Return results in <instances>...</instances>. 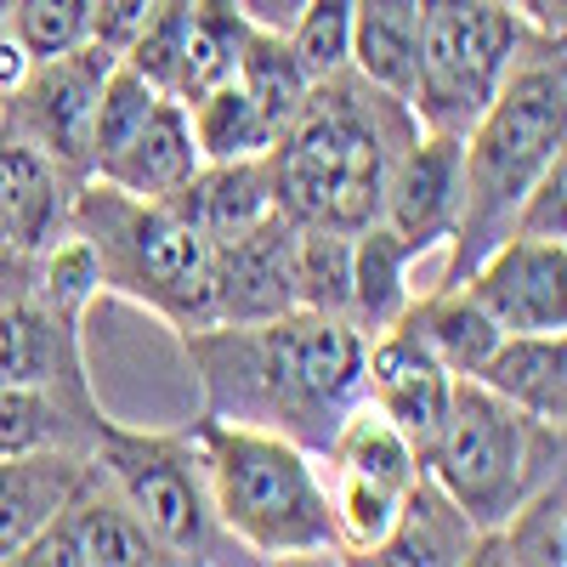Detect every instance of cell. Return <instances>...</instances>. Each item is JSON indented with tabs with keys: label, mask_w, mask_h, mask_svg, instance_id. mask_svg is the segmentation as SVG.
Masks as SVG:
<instances>
[{
	"label": "cell",
	"mask_w": 567,
	"mask_h": 567,
	"mask_svg": "<svg viewBox=\"0 0 567 567\" xmlns=\"http://www.w3.org/2000/svg\"><path fill=\"white\" fill-rule=\"evenodd\" d=\"M363 341L369 336L341 312L290 307L278 318L187 329V358L205 414L323 454L341 414L363 398Z\"/></svg>",
	"instance_id": "1"
},
{
	"label": "cell",
	"mask_w": 567,
	"mask_h": 567,
	"mask_svg": "<svg viewBox=\"0 0 567 567\" xmlns=\"http://www.w3.org/2000/svg\"><path fill=\"white\" fill-rule=\"evenodd\" d=\"M414 131H420L414 109L392 91L369 85L363 74L347 69V74L312 80L301 114L267 148L278 216L341 227V233L381 221L386 165Z\"/></svg>",
	"instance_id": "2"
},
{
	"label": "cell",
	"mask_w": 567,
	"mask_h": 567,
	"mask_svg": "<svg viewBox=\"0 0 567 567\" xmlns=\"http://www.w3.org/2000/svg\"><path fill=\"white\" fill-rule=\"evenodd\" d=\"M561 125H567L561 52L550 34H539L511 63L488 109L460 136L465 159H460V216L449 233V284L465 278L471 261L511 233L523 194L539 182L545 165L561 159Z\"/></svg>",
	"instance_id": "3"
},
{
	"label": "cell",
	"mask_w": 567,
	"mask_h": 567,
	"mask_svg": "<svg viewBox=\"0 0 567 567\" xmlns=\"http://www.w3.org/2000/svg\"><path fill=\"white\" fill-rule=\"evenodd\" d=\"M205 471V494L227 539L250 550L256 561H307L341 556L336 516H329L323 460L261 425H233L199 414L187 432Z\"/></svg>",
	"instance_id": "4"
},
{
	"label": "cell",
	"mask_w": 567,
	"mask_h": 567,
	"mask_svg": "<svg viewBox=\"0 0 567 567\" xmlns=\"http://www.w3.org/2000/svg\"><path fill=\"white\" fill-rule=\"evenodd\" d=\"M69 227L85 233L97 250L103 290L148 307L171 329H199L216 318L210 278H216V245L165 199H136L91 176L69 199Z\"/></svg>",
	"instance_id": "5"
},
{
	"label": "cell",
	"mask_w": 567,
	"mask_h": 567,
	"mask_svg": "<svg viewBox=\"0 0 567 567\" xmlns=\"http://www.w3.org/2000/svg\"><path fill=\"white\" fill-rule=\"evenodd\" d=\"M550 460H561V425L528 420L483 381L454 374L449 414L437 425L432 449L420 454V471L460 505V516L483 539L539 483H550V477H539V465H550Z\"/></svg>",
	"instance_id": "6"
},
{
	"label": "cell",
	"mask_w": 567,
	"mask_h": 567,
	"mask_svg": "<svg viewBox=\"0 0 567 567\" xmlns=\"http://www.w3.org/2000/svg\"><path fill=\"white\" fill-rule=\"evenodd\" d=\"M91 465L136 516V528L159 545L165 561H227V550H239L216 523L199 454L187 437L125 432V425L97 420L91 425Z\"/></svg>",
	"instance_id": "7"
},
{
	"label": "cell",
	"mask_w": 567,
	"mask_h": 567,
	"mask_svg": "<svg viewBox=\"0 0 567 567\" xmlns=\"http://www.w3.org/2000/svg\"><path fill=\"white\" fill-rule=\"evenodd\" d=\"M539 40L528 18L505 0H420V45H414V91L409 109L432 131H471L511 74V63Z\"/></svg>",
	"instance_id": "8"
},
{
	"label": "cell",
	"mask_w": 567,
	"mask_h": 567,
	"mask_svg": "<svg viewBox=\"0 0 567 567\" xmlns=\"http://www.w3.org/2000/svg\"><path fill=\"white\" fill-rule=\"evenodd\" d=\"M114 63H120V52L103 40H85L74 52L29 63V74L7 91L12 97L7 131L34 142L58 171L85 176L91 171V120H97V97H103V80Z\"/></svg>",
	"instance_id": "9"
},
{
	"label": "cell",
	"mask_w": 567,
	"mask_h": 567,
	"mask_svg": "<svg viewBox=\"0 0 567 567\" xmlns=\"http://www.w3.org/2000/svg\"><path fill=\"white\" fill-rule=\"evenodd\" d=\"M454 284H465L483 301V312L505 336H561L567 329V250H561V239L505 233Z\"/></svg>",
	"instance_id": "10"
},
{
	"label": "cell",
	"mask_w": 567,
	"mask_h": 567,
	"mask_svg": "<svg viewBox=\"0 0 567 567\" xmlns=\"http://www.w3.org/2000/svg\"><path fill=\"white\" fill-rule=\"evenodd\" d=\"M460 159H465L460 131H432V125H420L392 154L381 187V221L403 233L414 250L449 245L460 216Z\"/></svg>",
	"instance_id": "11"
},
{
	"label": "cell",
	"mask_w": 567,
	"mask_h": 567,
	"mask_svg": "<svg viewBox=\"0 0 567 567\" xmlns=\"http://www.w3.org/2000/svg\"><path fill=\"white\" fill-rule=\"evenodd\" d=\"M18 561L23 567H136V561H165V556L136 528V516L114 499V488L97 477V465H91L85 483L23 545Z\"/></svg>",
	"instance_id": "12"
},
{
	"label": "cell",
	"mask_w": 567,
	"mask_h": 567,
	"mask_svg": "<svg viewBox=\"0 0 567 567\" xmlns=\"http://www.w3.org/2000/svg\"><path fill=\"white\" fill-rule=\"evenodd\" d=\"M449 386H454V374L425 352V341L414 336L409 318L374 329L363 341V403L381 409L414 443V454L432 449L437 425L449 414Z\"/></svg>",
	"instance_id": "13"
},
{
	"label": "cell",
	"mask_w": 567,
	"mask_h": 567,
	"mask_svg": "<svg viewBox=\"0 0 567 567\" xmlns=\"http://www.w3.org/2000/svg\"><path fill=\"white\" fill-rule=\"evenodd\" d=\"M296 221L290 216H267L233 239H216V278H210V323H250V318H278L296 307Z\"/></svg>",
	"instance_id": "14"
},
{
	"label": "cell",
	"mask_w": 567,
	"mask_h": 567,
	"mask_svg": "<svg viewBox=\"0 0 567 567\" xmlns=\"http://www.w3.org/2000/svg\"><path fill=\"white\" fill-rule=\"evenodd\" d=\"M199 148H194V125H187V103H176L171 91L148 103L114 148H103L91 159V176L120 187V194H136V199H171L182 194L199 171Z\"/></svg>",
	"instance_id": "15"
},
{
	"label": "cell",
	"mask_w": 567,
	"mask_h": 567,
	"mask_svg": "<svg viewBox=\"0 0 567 567\" xmlns=\"http://www.w3.org/2000/svg\"><path fill=\"white\" fill-rule=\"evenodd\" d=\"M63 171L18 131H0V261H29L69 227Z\"/></svg>",
	"instance_id": "16"
},
{
	"label": "cell",
	"mask_w": 567,
	"mask_h": 567,
	"mask_svg": "<svg viewBox=\"0 0 567 567\" xmlns=\"http://www.w3.org/2000/svg\"><path fill=\"white\" fill-rule=\"evenodd\" d=\"M85 471H91V454L80 449H34V454L0 460V561L23 556V545L85 483Z\"/></svg>",
	"instance_id": "17"
},
{
	"label": "cell",
	"mask_w": 567,
	"mask_h": 567,
	"mask_svg": "<svg viewBox=\"0 0 567 567\" xmlns=\"http://www.w3.org/2000/svg\"><path fill=\"white\" fill-rule=\"evenodd\" d=\"M0 381L74 386L80 381L74 318H63L58 307H45L34 290L0 296Z\"/></svg>",
	"instance_id": "18"
},
{
	"label": "cell",
	"mask_w": 567,
	"mask_h": 567,
	"mask_svg": "<svg viewBox=\"0 0 567 567\" xmlns=\"http://www.w3.org/2000/svg\"><path fill=\"white\" fill-rule=\"evenodd\" d=\"M420 256L425 250H414L386 221H369V227L352 233V301H347V318L363 329V336H374V329H386L409 312Z\"/></svg>",
	"instance_id": "19"
},
{
	"label": "cell",
	"mask_w": 567,
	"mask_h": 567,
	"mask_svg": "<svg viewBox=\"0 0 567 567\" xmlns=\"http://www.w3.org/2000/svg\"><path fill=\"white\" fill-rule=\"evenodd\" d=\"M165 205H176L187 221H194L205 239H233L256 221H267L272 205V176H267V154L261 159H233V165H199L194 182L171 194Z\"/></svg>",
	"instance_id": "20"
},
{
	"label": "cell",
	"mask_w": 567,
	"mask_h": 567,
	"mask_svg": "<svg viewBox=\"0 0 567 567\" xmlns=\"http://www.w3.org/2000/svg\"><path fill=\"white\" fill-rule=\"evenodd\" d=\"M471 381H483L488 392H499L511 409H523L528 420L561 425V414H567V352H561V336H505Z\"/></svg>",
	"instance_id": "21"
},
{
	"label": "cell",
	"mask_w": 567,
	"mask_h": 567,
	"mask_svg": "<svg viewBox=\"0 0 567 567\" xmlns=\"http://www.w3.org/2000/svg\"><path fill=\"white\" fill-rule=\"evenodd\" d=\"M403 318L414 323L425 352H432L449 374H477L488 363V352L505 341V329L483 312V301L471 296L465 284H443L432 296H414Z\"/></svg>",
	"instance_id": "22"
},
{
	"label": "cell",
	"mask_w": 567,
	"mask_h": 567,
	"mask_svg": "<svg viewBox=\"0 0 567 567\" xmlns=\"http://www.w3.org/2000/svg\"><path fill=\"white\" fill-rule=\"evenodd\" d=\"M420 45V0H352V74L409 103Z\"/></svg>",
	"instance_id": "23"
},
{
	"label": "cell",
	"mask_w": 567,
	"mask_h": 567,
	"mask_svg": "<svg viewBox=\"0 0 567 567\" xmlns=\"http://www.w3.org/2000/svg\"><path fill=\"white\" fill-rule=\"evenodd\" d=\"M323 465L352 471V477H369V483L398 488V494H409V488L420 483V454H414V443H409L374 403H363V398L341 414L336 437H329V449H323Z\"/></svg>",
	"instance_id": "24"
},
{
	"label": "cell",
	"mask_w": 567,
	"mask_h": 567,
	"mask_svg": "<svg viewBox=\"0 0 567 567\" xmlns=\"http://www.w3.org/2000/svg\"><path fill=\"white\" fill-rule=\"evenodd\" d=\"M471 550H477V528H471L460 516V505L420 471V483L403 494L398 528L386 534V545L369 561H471Z\"/></svg>",
	"instance_id": "25"
},
{
	"label": "cell",
	"mask_w": 567,
	"mask_h": 567,
	"mask_svg": "<svg viewBox=\"0 0 567 567\" xmlns=\"http://www.w3.org/2000/svg\"><path fill=\"white\" fill-rule=\"evenodd\" d=\"M245 40H250V23L233 0H194L187 40H182V69H176V103H194L239 74Z\"/></svg>",
	"instance_id": "26"
},
{
	"label": "cell",
	"mask_w": 567,
	"mask_h": 567,
	"mask_svg": "<svg viewBox=\"0 0 567 567\" xmlns=\"http://www.w3.org/2000/svg\"><path fill=\"white\" fill-rule=\"evenodd\" d=\"M187 125H194V148L205 165H233V159H261L278 131L267 125V114L250 103V91L239 80H221L216 91L187 103Z\"/></svg>",
	"instance_id": "27"
},
{
	"label": "cell",
	"mask_w": 567,
	"mask_h": 567,
	"mask_svg": "<svg viewBox=\"0 0 567 567\" xmlns=\"http://www.w3.org/2000/svg\"><path fill=\"white\" fill-rule=\"evenodd\" d=\"M290 278H296V307H307V312H341L347 318V301H352V233L318 227V221H296Z\"/></svg>",
	"instance_id": "28"
},
{
	"label": "cell",
	"mask_w": 567,
	"mask_h": 567,
	"mask_svg": "<svg viewBox=\"0 0 567 567\" xmlns=\"http://www.w3.org/2000/svg\"><path fill=\"white\" fill-rule=\"evenodd\" d=\"M233 80L250 91V103L267 114L272 131L290 125V120L301 114V103H307V91H312L307 69H301L296 52H290V40L272 34V29H250L245 58H239V74H233Z\"/></svg>",
	"instance_id": "29"
},
{
	"label": "cell",
	"mask_w": 567,
	"mask_h": 567,
	"mask_svg": "<svg viewBox=\"0 0 567 567\" xmlns=\"http://www.w3.org/2000/svg\"><path fill=\"white\" fill-rule=\"evenodd\" d=\"M323 483H329V516H336L341 556H374L386 545V534L398 528L403 494L369 483V477H352V471H336V465H329Z\"/></svg>",
	"instance_id": "30"
},
{
	"label": "cell",
	"mask_w": 567,
	"mask_h": 567,
	"mask_svg": "<svg viewBox=\"0 0 567 567\" xmlns=\"http://www.w3.org/2000/svg\"><path fill=\"white\" fill-rule=\"evenodd\" d=\"M34 449H74V420L58 386L0 381V460Z\"/></svg>",
	"instance_id": "31"
},
{
	"label": "cell",
	"mask_w": 567,
	"mask_h": 567,
	"mask_svg": "<svg viewBox=\"0 0 567 567\" xmlns=\"http://www.w3.org/2000/svg\"><path fill=\"white\" fill-rule=\"evenodd\" d=\"M34 284L29 290L45 301V307H58L63 318L80 323V312L103 296V267H97V250L85 245V233L63 227L45 250H34Z\"/></svg>",
	"instance_id": "32"
},
{
	"label": "cell",
	"mask_w": 567,
	"mask_h": 567,
	"mask_svg": "<svg viewBox=\"0 0 567 567\" xmlns=\"http://www.w3.org/2000/svg\"><path fill=\"white\" fill-rule=\"evenodd\" d=\"M284 40H290L307 80L347 74L352 69V0H307Z\"/></svg>",
	"instance_id": "33"
},
{
	"label": "cell",
	"mask_w": 567,
	"mask_h": 567,
	"mask_svg": "<svg viewBox=\"0 0 567 567\" xmlns=\"http://www.w3.org/2000/svg\"><path fill=\"white\" fill-rule=\"evenodd\" d=\"M187 18H194V0H159V7L136 23V34L120 45V63L136 69L148 85L171 91V97H176V69H182Z\"/></svg>",
	"instance_id": "34"
},
{
	"label": "cell",
	"mask_w": 567,
	"mask_h": 567,
	"mask_svg": "<svg viewBox=\"0 0 567 567\" xmlns=\"http://www.w3.org/2000/svg\"><path fill=\"white\" fill-rule=\"evenodd\" d=\"M91 12H97V0H12L7 29L40 63V58H58V52L85 45L91 40Z\"/></svg>",
	"instance_id": "35"
},
{
	"label": "cell",
	"mask_w": 567,
	"mask_h": 567,
	"mask_svg": "<svg viewBox=\"0 0 567 567\" xmlns=\"http://www.w3.org/2000/svg\"><path fill=\"white\" fill-rule=\"evenodd\" d=\"M511 233H523V239H561L567 233V171H561V159L545 165L539 182L523 194V205L511 216Z\"/></svg>",
	"instance_id": "36"
},
{
	"label": "cell",
	"mask_w": 567,
	"mask_h": 567,
	"mask_svg": "<svg viewBox=\"0 0 567 567\" xmlns=\"http://www.w3.org/2000/svg\"><path fill=\"white\" fill-rule=\"evenodd\" d=\"M154 7H159V0H97V12H91V40H103V45L120 52Z\"/></svg>",
	"instance_id": "37"
},
{
	"label": "cell",
	"mask_w": 567,
	"mask_h": 567,
	"mask_svg": "<svg viewBox=\"0 0 567 567\" xmlns=\"http://www.w3.org/2000/svg\"><path fill=\"white\" fill-rule=\"evenodd\" d=\"M233 7L245 12L250 29H272V34H290V23L301 18L307 0H233Z\"/></svg>",
	"instance_id": "38"
},
{
	"label": "cell",
	"mask_w": 567,
	"mask_h": 567,
	"mask_svg": "<svg viewBox=\"0 0 567 567\" xmlns=\"http://www.w3.org/2000/svg\"><path fill=\"white\" fill-rule=\"evenodd\" d=\"M505 7H511L516 18H528L539 34L561 40V12H567V0H505Z\"/></svg>",
	"instance_id": "39"
},
{
	"label": "cell",
	"mask_w": 567,
	"mask_h": 567,
	"mask_svg": "<svg viewBox=\"0 0 567 567\" xmlns=\"http://www.w3.org/2000/svg\"><path fill=\"white\" fill-rule=\"evenodd\" d=\"M7 7H12V0H0V29H7Z\"/></svg>",
	"instance_id": "40"
}]
</instances>
